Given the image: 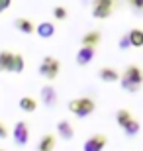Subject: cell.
Instances as JSON below:
<instances>
[{
    "instance_id": "6da1fadb",
    "label": "cell",
    "mask_w": 143,
    "mask_h": 151,
    "mask_svg": "<svg viewBox=\"0 0 143 151\" xmlns=\"http://www.w3.org/2000/svg\"><path fill=\"white\" fill-rule=\"evenodd\" d=\"M120 81H121V88L124 90L137 92L141 88V83H143V71L137 65H127L124 75H120Z\"/></svg>"
},
{
    "instance_id": "7a4b0ae2",
    "label": "cell",
    "mask_w": 143,
    "mask_h": 151,
    "mask_svg": "<svg viewBox=\"0 0 143 151\" xmlns=\"http://www.w3.org/2000/svg\"><path fill=\"white\" fill-rule=\"evenodd\" d=\"M94 108H96V104H94V100L92 98H75V100H71L69 102V110H71L75 116H78V118H86V116H90V114L94 112Z\"/></svg>"
},
{
    "instance_id": "3957f363",
    "label": "cell",
    "mask_w": 143,
    "mask_h": 151,
    "mask_svg": "<svg viewBox=\"0 0 143 151\" xmlns=\"http://www.w3.org/2000/svg\"><path fill=\"white\" fill-rule=\"evenodd\" d=\"M59 69H61V63L57 61L55 57H43V61L39 65V75L47 81H53V78L59 75Z\"/></svg>"
},
{
    "instance_id": "277c9868",
    "label": "cell",
    "mask_w": 143,
    "mask_h": 151,
    "mask_svg": "<svg viewBox=\"0 0 143 151\" xmlns=\"http://www.w3.org/2000/svg\"><path fill=\"white\" fill-rule=\"evenodd\" d=\"M112 10H114V0H94L92 2V16L98 20L110 18Z\"/></svg>"
},
{
    "instance_id": "5b68a950",
    "label": "cell",
    "mask_w": 143,
    "mask_h": 151,
    "mask_svg": "<svg viewBox=\"0 0 143 151\" xmlns=\"http://www.w3.org/2000/svg\"><path fill=\"white\" fill-rule=\"evenodd\" d=\"M12 137H14V143H16L18 147L28 145V141H29V128H28V124H26V122H16L14 132H12Z\"/></svg>"
},
{
    "instance_id": "8992f818",
    "label": "cell",
    "mask_w": 143,
    "mask_h": 151,
    "mask_svg": "<svg viewBox=\"0 0 143 151\" xmlns=\"http://www.w3.org/2000/svg\"><path fill=\"white\" fill-rule=\"evenodd\" d=\"M106 141H108V137L104 134H94L84 141L83 151H102L106 147Z\"/></svg>"
},
{
    "instance_id": "52a82bcc",
    "label": "cell",
    "mask_w": 143,
    "mask_h": 151,
    "mask_svg": "<svg viewBox=\"0 0 143 151\" xmlns=\"http://www.w3.org/2000/svg\"><path fill=\"white\" fill-rule=\"evenodd\" d=\"M39 100L43 102L47 108H53L57 106V90L51 86V84H47V86H43L41 88V92H39Z\"/></svg>"
},
{
    "instance_id": "ba28073f",
    "label": "cell",
    "mask_w": 143,
    "mask_h": 151,
    "mask_svg": "<svg viewBox=\"0 0 143 151\" xmlns=\"http://www.w3.org/2000/svg\"><path fill=\"white\" fill-rule=\"evenodd\" d=\"M100 41H102V34H100L98 29H92V32H88L80 37V47H98Z\"/></svg>"
},
{
    "instance_id": "9c48e42d",
    "label": "cell",
    "mask_w": 143,
    "mask_h": 151,
    "mask_svg": "<svg viewBox=\"0 0 143 151\" xmlns=\"http://www.w3.org/2000/svg\"><path fill=\"white\" fill-rule=\"evenodd\" d=\"M94 47H80V49L77 51V57H75V61H77V65H80V67H84V65H88V63L94 59Z\"/></svg>"
},
{
    "instance_id": "30bf717a",
    "label": "cell",
    "mask_w": 143,
    "mask_h": 151,
    "mask_svg": "<svg viewBox=\"0 0 143 151\" xmlns=\"http://www.w3.org/2000/svg\"><path fill=\"white\" fill-rule=\"evenodd\" d=\"M12 65H14V53L2 49L0 51V73H12Z\"/></svg>"
},
{
    "instance_id": "8fae6325",
    "label": "cell",
    "mask_w": 143,
    "mask_h": 151,
    "mask_svg": "<svg viewBox=\"0 0 143 151\" xmlns=\"http://www.w3.org/2000/svg\"><path fill=\"white\" fill-rule=\"evenodd\" d=\"M35 34L41 39H51L55 35V24L53 22H41L35 26Z\"/></svg>"
},
{
    "instance_id": "7c38bea8",
    "label": "cell",
    "mask_w": 143,
    "mask_h": 151,
    "mask_svg": "<svg viewBox=\"0 0 143 151\" xmlns=\"http://www.w3.org/2000/svg\"><path fill=\"white\" fill-rule=\"evenodd\" d=\"M57 134H59V137H63L65 141H71L73 137H75L73 124L69 122V120H61V122L57 124Z\"/></svg>"
},
{
    "instance_id": "4fadbf2b",
    "label": "cell",
    "mask_w": 143,
    "mask_h": 151,
    "mask_svg": "<svg viewBox=\"0 0 143 151\" xmlns=\"http://www.w3.org/2000/svg\"><path fill=\"white\" fill-rule=\"evenodd\" d=\"M14 28H16L18 32H22V34H33V32H35L33 22L28 20V18H16V20H14Z\"/></svg>"
},
{
    "instance_id": "5bb4252c",
    "label": "cell",
    "mask_w": 143,
    "mask_h": 151,
    "mask_svg": "<svg viewBox=\"0 0 143 151\" xmlns=\"http://www.w3.org/2000/svg\"><path fill=\"white\" fill-rule=\"evenodd\" d=\"M55 143H57V137L53 134H45L37 143V151H53L55 149Z\"/></svg>"
},
{
    "instance_id": "9a60e30c",
    "label": "cell",
    "mask_w": 143,
    "mask_h": 151,
    "mask_svg": "<svg viewBox=\"0 0 143 151\" xmlns=\"http://www.w3.org/2000/svg\"><path fill=\"white\" fill-rule=\"evenodd\" d=\"M98 78L104 81V83H114V81L120 78V73H118L116 69H112V67H102L98 71Z\"/></svg>"
},
{
    "instance_id": "2e32d148",
    "label": "cell",
    "mask_w": 143,
    "mask_h": 151,
    "mask_svg": "<svg viewBox=\"0 0 143 151\" xmlns=\"http://www.w3.org/2000/svg\"><path fill=\"white\" fill-rule=\"evenodd\" d=\"M20 110H24V112H35V108H37V100L33 98V96H24V98H20Z\"/></svg>"
},
{
    "instance_id": "e0dca14e",
    "label": "cell",
    "mask_w": 143,
    "mask_h": 151,
    "mask_svg": "<svg viewBox=\"0 0 143 151\" xmlns=\"http://www.w3.org/2000/svg\"><path fill=\"white\" fill-rule=\"evenodd\" d=\"M127 35H129V43H132V47H143V32L141 29H129L127 32Z\"/></svg>"
},
{
    "instance_id": "ac0fdd59",
    "label": "cell",
    "mask_w": 143,
    "mask_h": 151,
    "mask_svg": "<svg viewBox=\"0 0 143 151\" xmlns=\"http://www.w3.org/2000/svg\"><path fill=\"white\" fill-rule=\"evenodd\" d=\"M129 120H133V116H132V112H129V110L120 108V110L116 112V122H118V126H120V128H124Z\"/></svg>"
},
{
    "instance_id": "d6986e66",
    "label": "cell",
    "mask_w": 143,
    "mask_h": 151,
    "mask_svg": "<svg viewBox=\"0 0 143 151\" xmlns=\"http://www.w3.org/2000/svg\"><path fill=\"white\" fill-rule=\"evenodd\" d=\"M139 128H141V126H139V122L133 118V120H129V122L124 126V134H126L127 137H135V135L139 134Z\"/></svg>"
},
{
    "instance_id": "ffe728a7",
    "label": "cell",
    "mask_w": 143,
    "mask_h": 151,
    "mask_svg": "<svg viewBox=\"0 0 143 151\" xmlns=\"http://www.w3.org/2000/svg\"><path fill=\"white\" fill-rule=\"evenodd\" d=\"M24 67H26V61H24L22 53H14V65H12V73H24Z\"/></svg>"
},
{
    "instance_id": "44dd1931",
    "label": "cell",
    "mask_w": 143,
    "mask_h": 151,
    "mask_svg": "<svg viewBox=\"0 0 143 151\" xmlns=\"http://www.w3.org/2000/svg\"><path fill=\"white\" fill-rule=\"evenodd\" d=\"M53 16H55V20H67V16H69V12L63 8V6H57L55 10H53Z\"/></svg>"
},
{
    "instance_id": "7402d4cb",
    "label": "cell",
    "mask_w": 143,
    "mask_h": 151,
    "mask_svg": "<svg viewBox=\"0 0 143 151\" xmlns=\"http://www.w3.org/2000/svg\"><path fill=\"white\" fill-rule=\"evenodd\" d=\"M127 4L132 6L135 12H143V0H127Z\"/></svg>"
},
{
    "instance_id": "603a6c76",
    "label": "cell",
    "mask_w": 143,
    "mask_h": 151,
    "mask_svg": "<svg viewBox=\"0 0 143 151\" xmlns=\"http://www.w3.org/2000/svg\"><path fill=\"white\" fill-rule=\"evenodd\" d=\"M129 45H132V43H129V35H121V39H120V49H127V47H129Z\"/></svg>"
},
{
    "instance_id": "cb8c5ba5",
    "label": "cell",
    "mask_w": 143,
    "mask_h": 151,
    "mask_svg": "<svg viewBox=\"0 0 143 151\" xmlns=\"http://www.w3.org/2000/svg\"><path fill=\"white\" fill-rule=\"evenodd\" d=\"M8 134H10V132H8V128H6V124L0 122V139H6V137H8Z\"/></svg>"
},
{
    "instance_id": "d4e9b609",
    "label": "cell",
    "mask_w": 143,
    "mask_h": 151,
    "mask_svg": "<svg viewBox=\"0 0 143 151\" xmlns=\"http://www.w3.org/2000/svg\"><path fill=\"white\" fill-rule=\"evenodd\" d=\"M10 4H12V0H0V14L8 10V8H10Z\"/></svg>"
},
{
    "instance_id": "484cf974",
    "label": "cell",
    "mask_w": 143,
    "mask_h": 151,
    "mask_svg": "<svg viewBox=\"0 0 143 151\" xmlns=\"http://www.w3.org/2000/svg\"><path fill=\"white\" fill-rule=\"evenodd\" d=\"M0 151H4V149H0Z\"/></svg>"
}]
</instances>
